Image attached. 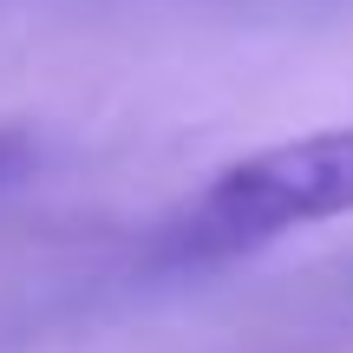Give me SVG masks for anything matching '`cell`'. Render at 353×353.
Returning <instances> with one entry per match:
<instances>
[{
    "mask_svg": "<svg viewBox=\"0 0 353 353\" xmlns=\"http://www.w3.org/2000/svg\"><path fill=\"white\" fill-rule=\"evenodd\" d=\"M334 216H353V125L307 131V138H288L275 151L216 170L176 223V249L242 255L288 229L334 223Z\"/></svg>",
    "mask_w": 353,
    "mask_h": 353,
    "instance_id": "6da1fadb",
    "label": "cell"
}]
</instances>
